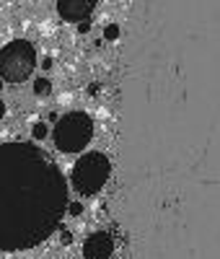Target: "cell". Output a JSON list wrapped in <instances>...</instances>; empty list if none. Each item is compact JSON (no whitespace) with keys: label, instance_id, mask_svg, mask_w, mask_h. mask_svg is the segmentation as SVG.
I'll list each match as a JSON object with an SVG mask.
<instances>
[{"label":"cell","instance_id":"cell-16","mask_svg":"<svg viewBox=\"0 0 220 259\" xmlns=\"http://www.w3.org/2000/svg\"><path fill=\"white\" fill-rule=\"evenodd\" d=\"M0 91H3V78H0Z\"/></svg>","mask_w":220,"mask_h":259},{"label":"cell","instance_id":"cell-8","mask_svg":"<svg viewBox=\"0 0 220 259\" xmlns=\"http://www.w3.org/2000/svg\"><path fill=\"white\" fill-rule=\"evenodd\" d=\"M52 94V80L50 78H36L34 80V96H50Z\"/></svg>","mask_w":220,"mask_h":259},{"label":"cell","instance_id":"cell-14","mask_svg":"<svg viewBox=\"0 0 220 259\" xmlns=\"http://www.w3.org/2000/svg\"><path fill=\"white\" fill-rule=\"evenodd\" d=\"M52 65H55V60H52V57H44V60H41V68H44V70H50Z\"/></svg>","mask_w":220,"mask_h":259},{"label":"cell","instance_id":"cell-11","mask_svg":"<svg viewBox=\"0 0 220 259\" xmlns=\"http://www.w3.org/2000/svg\"><path fill=\"white\" fill-rule=\"evenodd\" d=\"M68 212L73 215V218H78V215H83V205L80 202H68Z\"/></svg>","mask_w":220,"mask_h":259},{"label":"cell","instance_id":"cell-13","mask_svg":"<svg viewBox=\"0 0 220 259\" xmlns=\"http://www.w3.org/2000/svg\"><path fill=\"white\" fill-rule=\"evenodd\" d=\"M78 31H80V34L91 31V21H83V24H78Z\"/></svg>","mask_w":220,"mask_h":259},{"label":"cell","instance_id":"cell-10","mask_svg":"<svg viewBox=\"0 0 220 259\" xmlns=\"http://www.w3.org/2000/svg\"><path fill=\"white\" fill-rule=\"evenodd\" d=\"M31 138H34V140H44V138H47V124L36 122V124L31 127Z\"/></svg>","mask_w":220,"mask_h":259},{"label":"cell","instance_id":"cell-3","mask_svg":"<svg viewBox=\"0 0 220 259\" xmlns=\"http://www.w3.org/2000/svg\"><path fill=\"white\" fill-rule=\"evenodd\" d=\"M94 138V119L85 112H70L55 124V148L60 153H80Z\"/></svg>","mask_w":220,"mask_h":259},{"label":"cell","instance_id":"cell-15","mask_svg":"<svg viewBox=\"0 0 220 259\" xmlns=\"http://www.w3.org/2000/svg\"><path fill=\"white\" fill-rule=\"evenodd\" d=\"M3 117H6V101L0 99V119H3Z\"/></svg>","mask_w":220,"mask_h":259},{"label":"cell","instance_id":"cell-5","mask_svg":"<svg viewBox=\"0 0 220 259\" xmlns=\"http://www.w3.org/2000/svg\"><path fill=\"white\" fill-rule=\"evenodd\" d=\"M109 177H112V163H109L104 153H96V150L78 158V163L73 166V187L83 197H91V194L101 192Z\"/></svg>","mask_w":220,"mask_h":259},{"label":"cell","instance_id":"cell-7","mask_svg":"<svg viewBox=\"0 0 220 259\" xmlns=\"http://www.w3.org/2000/svg\"><path fill=\"white\" fill-rule=\"evenodd\" d=\"M114 251V239L104 231L91 233L83 241V259H109Z\"/></svg>","mask_w":220,"mask_h":259},{"label":"cell","instance_id":"cell-2","mask_svg":"<svg viewBox=\"0 0 220 259\" xmlns=\"http://www.w3.org/2000/svg\"><path fill=\"white\" fill-rule=\"evenodd\" d=\"M68 210V184L57 163L29 143H0V251L50 239Z\"/></svg>","mask_w":220,"mask_h":259},{"label":"cell","instance_id":"cell-9","mask_svg":"<svg viewBox=\"0 0 220 259\" xmlns=\"http://www.w3.org/2000/svg\"><path fill=\"white\" fill-rule=\"evenodd\" d=\"M117 39H122V26H119V24H106V29H104V41H117Z\"/></svg>","mask_w":220,"mask_h":259},{"label":"cell","instance_id":"cell-6","mask_svg":"<svg viewBox=\"0 0 220 259\" xmlns=\"http://www.w3.org/2000/svg\"><path fill=\"white\" fill-rule=\"evenodd\" d=\"M94 11H96L94 0H60L57 3L60 18L70 21V24H83V21H88V16H91Z\"/></svg>","mask_w":220,"mask_h":259},{"label":"cell","instance_id":"cell-1","mask_svg":"<svg viewBox=\"0 0 220 259\" xmlns=\"http://www.w3.org/2000/svg\"><path fill=\"white\" fill-rule=\"evenodd\" d=\"M114 215L132 259H220V0L129 8Z\"/></svg>","mask_w":220,"mask_h":259},{"label":"cell","instance_id":"cell-12","mask_svg":"<svg viewBox=\"0 0 220 259\" xmlns=\"http://www.w3.org/2000/svg\"><path fill=\"white\" fill-rule=\"evenodd\" d=\"M60 244L70 246V244H73V233H70V231H62V233H60Z\"/></svg>","mask_w":220,"mask_h":259},{"label":"cell","instance_id":"cell-4","mask_svg":"<svg viewBox=\"0 0 220 259\" xmlns=\"http://www.w3.org/2000/svg\"><path fill=\"white\" fill-rule=\"evenodd\" d=\"M36 68V50L26 39H13L0 50V78L8 83L26 80Z\"/></svg>","mask_w":220,"mask_h":259}]
</instances>
